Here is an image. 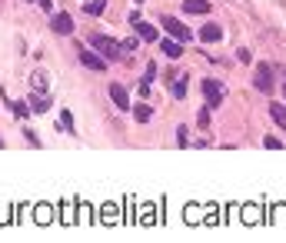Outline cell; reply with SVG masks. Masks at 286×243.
<instances>
[{
    "mask_svg": "<svg viewBox=\"0 0 286 243\" xmlns=\"http://www.w3.org/2000/svg\"><path fill=\"white\" fill-rule=\"evenodd\" d=\"M87 47H93V50H97V54H100L104 60H120V57H123V50H120V43H117V40H110L107 33H90Z\"/></svg>",
    "mask_w": 286,
    "mask_h": 243,
    "instance_id": "1",
    "label": "cell"
},
{
    "mask_svg": "<svg viewBox=\"0 0 286 243\" xmlns=\"http://www.w3.org/2000/svg\"><path fill=\"white\" fill-rule=\"evenodd\" d=\"M256 90L260 93H273L276 90V70H273V64H256Z\"/></svg>",
    "mask_w": 286,
    "mask_h": 243,
    "instance_id": "2",
    "label": "cell"
},
{
    "mask_svg": "<svg viewBox=\"0 0 286 243\" xmlns=\"http://www.w3.org/2000/svg\"><path fill=\"white\" fill-rule=\"evenodd\" d=\"M160 24H163V30L170 33V37H176V40L180 43H186L190 40V30H186V24H183V20H176V17H160Z\"/></svg>",
    "mask_w": 286,
    "mask_h": 243,
    "instance_id": "3",
    "label": "cell"
},
{
    "mask_svg": "<svg viewBox=\"0 0 286 243\" xmlns=\"http://www.w3.org/2000/svg\"><path fill=\"white\" fill-rule=\"evenodd\" d=\"M80 64L87 67V70H97V73H100V70H107V60L100 57V54H97L93 47H80Z\"/></svg>",
    "mask_w": 286,
    "mask_h": 243,
    "instance_id": "4",
    "label": "cell"
},
{
    "mask_svg": "<svg viewBox=\"0 0 286 243\" xmlns=\"http://www.w3.org/2000/svg\"><path fill=\"white\" fill-rule=\"evenodd\" d=\"M203 97H207L210 107H220L223 104V83L220 80H203Z\"/></svg>",
    "mask_w": 286,
    "mask_h": 243,
    "instance_id": "5",
    "label": "cell"
},
{
    "mask_svg": "<svg viewBox=\"0 0 286 243\" xmlns=\"http://www.w3.org/2000/svg\"><path fill=\"white\" fill-rule=\"evenodd\" d=\"M197 40H200V43H220V40H223V27H220V24H207V27H200Z\"/></svg>",
    "mask_w": 286,
    "mask_h": 243,
    "instance_id": "6",
    "label": "cell"
},
{
    "mask_svg": "<svg viewBox=\"0 0 286 243\" xmlns=\"http://www.w3.org/2000/svg\"><path fill=\"white\" fill-rule=\"evenodd\" d=\"M50 30L54 33H73V17L70 14H54L50 17Z\"/></svg>",
    "mask_w": 286,
    "mask_h": 243,
    "instance_id": "7",
    "label": "cell"
},
{
    "mask_svg": "<svg viewBox=\"0 0 286 243\" xmlns=\"http://www.w3.org/2000/svg\"><path fill=\"white\" fill-rule=\"evenodd\" d=\"M133 30H136V37H140V40H147V43H153V40L160 37V33H157V27H153V24H147L143 17H140V20H133Z\"/></svg>",
    "mask_w": 286,
    "mask_h": 243,
    "instance_id": "8",
    "label": "cell"
},
{
    "mask_svg": "<svg viewBox=\"0 0 286 243\" xmlns=\"http://www.w3.org/2000/svg\"><path fill=\"white\" fill-rule=\"evenodd\" d=\"M210 0H183V14H193V17H203L210 14Z\"/></svg>",
    "mask_w": 286,
    "mask_h": 243,
    "instance_id": "9",
    "label": "cell"
},
{
    "mask_svg": "<svg viewBox=\"0 0 286 243\" xmlns=\"http://www.w3.org/2000/svg\"><path fill=\"white\" fill-rule=\"evenodd\" d=\"M110 97H113V104H117L120 110H130V97H127V90L120 87V83H110Z\"/></svg>",
    "mask_w": 286,
    "mask_h": 243,
    "instance_id": "10",
    "label": "cell"
},
{
    "mask_svg": "<svg viewBox=\"0 0 286 243\" xmlns=\"http://www.w3.org/2000/svg\"><path fill=\"white\" fill-rule=\"evenodd\" d=\"M270 117H273V123H279L286 130V107L283 104H270Z\"/></svg>",
    "mask_w": 286,
    "mask_h": 243,
    "instance_id": "11",
    "label": "cell"
},
{
    "mask_svg": "<svg viewBox=\"0 0 286 243\" xmlns=\"http://www.w3.org/2000/svg\"><path fill=\"white\" fill-rule=\"evenodd\" d=\"M30 107L37 110V114H43V110L50 107V97H47V93H33V97H30Z\"/></svg>",
    "mask_w": 286,
    "mask_h": 243,
    "instance_id": "12",
    "label": "cell"
},
{
    "mask_svg": "<svg viewBox=\"0 0 286 243\" xmlns=\"http://www.w3.org/2000/svg\"><path fill=\"white\" fill-rule=\"evenodd\" d=\"M163 54H167V57H180V54H183V43L180 40H163Z\"/></svg>",
    "mask_w": 286,
    "mask_h": 243,
    "instance_id": "13",
    "label": "cell"
},
{
    "mask_svg": "<svg viewBox=\"0 0 286 243\" xmlns=\"http://www.w3.org/2000/svg\"><path fill=\"white\" fill-rule=\"evenodd\" d=\"M133 114H136V120H140V123H147V120L153 117V110H150L147 104H136V107H133Z\"/></svg>",
    "mask_w": 286,
    "mask_h": 243,
    "instance_id": "14",
    "label": "cell"
},
{
    "mask_svg": "<svg viewBox=\"0 0 286 243\" xmlns=\"http://www.w3.org/2000/svg\"><path fill=\"white\" fill-rule=\"evenodd\" d=\"M104 7H107V0H87V7H83V10H87V14H104Z\"/></svg>",
    "mask_w": 286,
    "mask_h": 243,
    "instance_id": "15",
    "label": "cell"
},
{
    "mask_svg": "<svg viewBox=\"0 0 286 243\" xmlns=\"http://www.w3.org/2000/svg\"><path fill=\"white\" fill-rule=\"evenodd\" d=\"M173 97H176V100H183V97H186V77H180V80L173 83Z\"/></svg>",
    "mask_w": 286,
    "mask_h": 243,
    "instance_id": "16",
    "label": "cell"
},
{
    "mask_svg": "<svg viewBox=\"0 0 286 243\" xmlns=\"http://www.w3.org/2000/svg\"><path fill=\"white\" fill-rule=\"evenodd\" d=\"M10 110H14L17 117H27V114H30V107H27L24 100H17V104H14V100H10Z\"/></svg>",
    "mask_w": 286,
    "mask_h": 243,
    "instance_id": "17",
    "label": "cell"
},
{
    "mask_svg": "<svg viewBox=\"0 0 286 243\" xmlns=\"http://www.w3.org/2000/svg\"><path fill=\"white\" fill-rule=\"evenodd\" d=\"M60 127L73 133V114H70V110H64V114H60Z\"/></svg>",
    "mask_w": 286,
    "mask_h": 243,
    "instance_id": "18",
    "label": "cell"
},
{
    "mask_svg": "<svg viewBox=\"0 0 286 243\" xmlns=\"http://www.w3.org/2000/svg\"><path fill=\"white\" fill-rule=\"evenodd\" d=\"M236 60H240V64H250V60H253V54H250L247 47H240L236 50Z\"/></svg>",
    "mask_w": 286,
    "mask_h": 243,
    "instance_id": "19",
    "label": "cell"
},
{
    "mask_svg": "<svg viewBox=\"0 0 286 243\" xmlns=\"http://www.w3.org/2000/svg\"><path fill=\"white\" fill-rule=\"evenodd\" d=\"M197 120H200V127H207V123H210V107H203V110H200Z\"/></svg>",
    "mask_w": 286,
    "mask_h": 243,
    "instance_id": "20",
    "label": "cell"
},
{
    "mask_svg": "<svg viewBox=\"0 0 286 243\" xmlns=\"http://www.w3.org/2000/svg\"><path fill=\"white\" fill-rule=\"evenodd\" d=\"M50 217H54V213H50L47 207H37V220H40V223H43V220H50Z\"/></svg>",
    "mask_w": 286,
    "mask_h": 243,
    "instance_id": "21",
    "label": "cell"
},
{
    "mask_svg": "<svg viewBox=\"0 0 286 243\" xmlns=\"http://www.w3.org/2000/svg\"><path fill=\"white\" fill-rule=\"evenodd\" d=\"M263 143L270 147V150H279V147H283V143H279V140H276V137H266V140H263Z\"/></svg>",
    "mask_w": 286,
    "mask_h": 243,
    "instance_id": "22",
    "label": "cell"
},
{
    "mask_svg": "<svg viewBox=\"0 0 286 243\" xmlns=\"http://www.w3.org/2000/svg\"><path fill=\"white\" fill-rule=\"evenodd\" d=\"M64 220H70V223H73V203H64Z\"/></svg>",
    "mask_w": 286,
    "mask_h": 243,
    "instance_id": "23",
    "label": "cell"
},
{
    "mask_svg": "<svg viewBox=\"0 0 286 243\" xmlns=\"http://www.w3.org/2000/svg\"><path fill=\"white\" fill-rule=\"evenodd\" d=\"M283 93H286V77H283Z\"/></svg>",
    "mask_w": 286,
    "mask_h": 243,
    "instance_id": "24",
    "label": "cell"
}]
</instances>
